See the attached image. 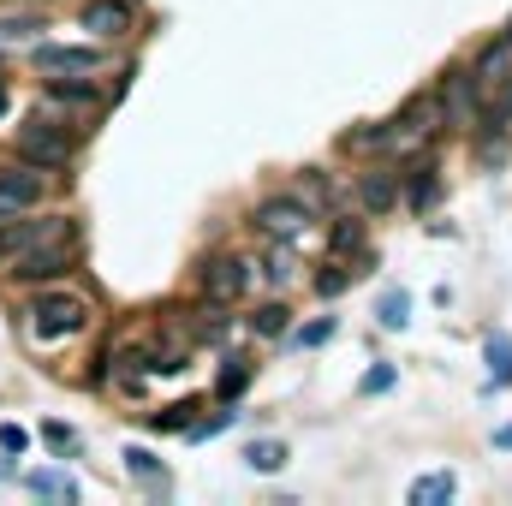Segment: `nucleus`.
<instances>
[{
	"mask_svg": "<svg viewBox=\"0 0 512 506\" xmlns=\"http://www.w3.org/2000/svg\"><path fill=\"white\" fill-rule=\"evenodd\" d=\"M0 251H6V274L12 280H54L78 256V227H72V215L24 221V227H6L0 233Z\"/></svg>",
	"mask_w": 512,
	"mask_h": 506,
	"instance_id": "obj_1",
	"label": "nucleus"
},
{
	"mask_svg": "<svg viewBox=\"0 0 512 506\" xmlns=\"http://www.w3.org/2000/svg\"><path fill=\"white\" fill-rule=\"evenodd\" d=\"M84 322H90V304H84V298H72V292H42V298H30V310H24V328H30V340H36V346L72 340Z\"/></svg>",
	"mask_w": 512,
	"mask_h": 506,
	"instance_id": "obj_2",
	"label": "nucleus"
},
{
	"mask_svg": "<svg viewBox=\"0 0 512 506\" xmlns=\"http://www.w3.org/2000/svg\"><path fill=\"white\" fill-rule=\"evenodd\" d=\"M36 72L48 84H66V78H96L102 72V54L90 42H36Z\"/></svg>",
	"mask_w": 512,
	"mask_h": 506,
	"instance_id": "obj_3",
	"label": "nucleus"
},
{
	"mask_svg": "<svg viewBox=\"0 0 512 506\" xmlns=\"http://www.w3.org/2000/svg\"><path fill=\"white\" fill-rule=\"evenodd\" d=\"M18 161H30V167H66L72 161V131L60 126V120H30V126L18 131Z\"/></svg>",
	"mask_w": 512,
	"mask_h": 506,
	"instance_id": "obj_4",
	"label": "nucleus"
},
{
	"mask_svg": "<svg viewBox=\"0 0 512 506\" xmlns=\"http://www.w3.org/2000/svg\"><path fill=\"white\" fill-rule=\"evenodd\" d=\"M251 292V256L227 251V256H209L203 262V298L209 304H239Z\"/></svg>",
	"mask_w": 512,
	"mask_h": 506,
	"instance_id": "obj_5",
	"label": "nucleus"
},
{
	"mask_svg": "<svg viewBox=\"0 0 512 506\" xmlns=\"http://www.w3.org/2000/svg\"><path fill=\"white\" fill-rule=\"evenodd\" d=\"M447 126V114H441V96H411L405 102V114L399 120H387V149H411V143H423L429 131Z\"/></svg>",
	"mask_w": 512,
	"mask_h": 506,
	"instance_id": "obj_6",
	"label": "nucleus"
},
{
	"mask_svg": "<svg viewBox=\"0 0 512 506\" xmlns=\"http://www.w3.org/2000/svg\"><path fill=\"white\" fill-rule=\"evenodd\" d=\"M310 221H316V209L304 203V197H268L262 209H256V227L268 233V239H304L310 233Z\"/></svg>",
	"mask_w": 512,
	"mask_h": 506,
	"instance_id": "obj_7",
	"label": "nucleus"
},
{
	"mask_svg": "<svg viewBox=\"0 0 512 506\" xmlns=\"http://www.w3.org/2000/svg\"><path fill=\"white\" fill-rule=\"evenodd\" d=\"M42 191H48V179H42L30 161L6 167V173H0V215H30V209L42 203Z\"/></svg>",
	"mask_w": 512,
	"mask_h": 506,
	"instance_id": "obj_8",
	"label": "nucleus"
},
{
	"mask_svg": "<svg viewBox=\"0 0 512 506\" xmlns=\"http://www.w3.org/2000/svg\"><path fill=\"white\" fill-rule=\"evenodd\" d=\"M78 24H84L90 36H108V42H120V36H131V30H137V6H131V0H84Z\"/></svg>",
	"mask_w": 512,
	"mask_h": 506,
	"instance_id": "obj_9",
	"label": "nucleus"
},
{
	"mask_svg": "<svg viewBox=\"0 0 512 506\" xmlns=\"http://www.w3.org/2000/svg\"><path fill=\"white\" fill-rule=\"evenodd\" d=\"M435 96H441V114H447V126H471V114H477V102H483V90H477V72H447Z\"/></svg>",
	"mask_w": 512,
	"mask_h": 506,
	"instance_id": "obj_10",
	"label": "nucleus"
},
{
	"mask_svg": "<svg viewBox=\"0 0 512 506\" xmlns=\"http://www.w3.org/2000/svg\"><path fill=\"white\" fill-rule=\"evenodd\" d=\"M471 72H477V90H483V96H489V90H501V84L512 78V36L489 42V48L477 54V66H471Z\"/></svg>",
	"mask_w": 512,
	"mask_h": 506,
	"instance_id": "obj_11",
	"label": "nucleus"
},
{
	"mask_svg": "<svg viewBox=\"0 0 512 506\" xmlns=\"http://www.w3.org/2000/svg\"><path fill=\"white\" fill-rule=\"evenodd\" d=\"M358 203H364L370 215H387V209L399 203V173H364V179H358Z\"/></svg>",
	"mask_w": 512,
	"mask_h": 506,
	"instance_id": "obj_12",
	"label": "nucleus"
},
{
	"mask_svg": "<svg viewBox=\"0 0 512 506\" xmlns=\"http://www.w3.org/2000/svg\"><path fill=\"white\" fill-rule=\"evenodd\" d=\"M435 197H441L435 161H411V173H405V203H411V209H429Z\"/></svg>",
	"mask_w": 512,
	"mask_h": 506,
	"instance_id": "obj_13",
	"label": "nucleus"
},
{
	"mask_svg": "<svg viewBox=\"0 0 512 506\" xmlns=\"http://www.w3.org/2000/svg\"><path fill=\"white\" fill-rule=\"evenodd\" d=\"M126 471H131V483H143L149 495H167V471H161V459H155V453L126 447Z\"/></svg>",
	"mask_w": 512,
	"mask_h": 506,
	"instance_id": "obj_14",
	"label": "nucleus"
},
{
	"mask_svg": "<svg viewBox=\"0 0 512 506\" xmlns=\"http://www.w3.org/2000/svg\"><path fill=\"white\" fill-rule=\"evenodd\" d=\"M459 495V477L453 471H429V477H417L411 483V506H441Z\"/></svg>",
	"mask_w": 512,
	"mask_h": 506,
	"instance_id": "obj_15",
	"label": "nucleus"
},
{
	"mask_svg": "<svg viewBox=\"0 0 512 506\" xmlns=\"http://www.w3.org/2000/svg\"><path fill=\"white\" fill-rule=\"evenodd\" d=\"M483 358H489V387H512V334H507V328H495V334H489Z\"/></svg>",
	"mask_w": 512,
	"mask_h": 506,
	"instance_id": "obj_16",
	"label": "nucleus"
},
{
	"mask_svg": "<svg viewBox=\"0 0 512 506\" xmlns=\"http://www.w3.org/2000/svg\"><path fill=\"white\" fill-rule=\"evenodd\" d=\"M24 483H30V495H48V501H78V483H72V477H60V471H30Z\"/></svg>",
	"mask_w": 512,
	"mask_h": 506,
	"instance_id": "obj_17",
	"label": "nucleus"
},
{
	"mask_svg": "<svg viewBox=\"0 0 512 506\" xmlns=\"http://www.w3.org/2000/svg\"><path fill=\"white\" fill-rule=\"evenodd\" d=\"M328 251H334V256L364 251V221H358V215H340V221H334V233H328Z\"/></svg>",
	"mask_w": 512,
	"mask_h": 506,
	"instance_id": "obj_18",
	"label": "nucleus"
},
{
	"mask_svg": "<svg viewBox=\"0 0 512 506\" xmlns=\"http://www.w3.org/2000/svg\"><path fill=\"white\" fill-rule=\"evenodd\" d=\"M36 30H42V18H30V12H6V18H0V48L36 42Z\"/></svg>",
	"mask_w": 512,
	"mask_h": 506,
	"instance_id": "obj_19",
	"label": "nucleus"
},
{
	"mask_svg": "<svg viewBox=\"0 0 512 506\" xmlns=\"http://www.w3.org/2000/svg\"><path fill=\"white\" fill-rule=\"evenodd\" d=\"M245 465L262 471V477L280 471V465H286V441H251V447H245Z\"/></svg>",
	"mask_w": 512,
	"mask_h": 506,
	"instance_id": "obj_20",
	"label": "nucleus"
},
{
	"mask_svg": "<svg viewBox=\"0 0 512 506\" xmlns=\"http://www.w3.org/2000/svg\"><path fill=\"white\" fill-rule=\"evenodd\" d=\"M483 126H512V78L507 84H501V90H489V96H483Z\"/></svg>",
	"mask_w": 512,
	"mask_h": 506,
	"instance_id": "obj_21",
	"label": "nucleus"
},
{
	"mask_svg": "<svg viewBox=\"0 0 512 506\" xmlns=\"http://www.w3.org/2000/svg\"><path fill=\"white\" fill-rule=\"evenodd\" d=\"M251 328L262 334V340H274V334H286V328H292V310H286V304H262V310L251 316Z\"/></svg>",
	"mask_w": 512,
	"mask_h": 506,
	"instance_id": "obj_22",
	"label": "nucleus"
},
{
	"mask_svg": "<svg viewBox=\"0 0 512 506\" xmlns=\"http://www.w3.org/2000/svg\"><path fill=\"white\" fill-rule=\"evenodd\" d=\"M352 274H358V268H346V256H334V262L316 274V292H322V298H334V292H346V286H352Z\"/></svg>",
	"mask_w": 512,
	"mask_h": 506,
	"instance_id": "obj_23",
	"label": "nucleus"
},
{
	"mask_svg": "<svg viewBox=\"0 0 512 506\" xmlns=\"http://www.w3.org/2000/svg\"><path fill=\"white\" fill-rule=\"evenodd\" d=\"M376 322H382V328H405V322H411V298H405V292H382Z\"/></svg>",
	"mask_w": 512,
	"mask_h": 506,
	"instance_id": "obj_24",
	"label": "nucleus"
},
{
	"mask_svg": "<svg viewBox=\"0 0 512 506\" xmlns=\"http://www.w3.org/2000/svg\"><path fill=\"white\" fill-rule=\"evenodd\" d=\"M251 364H245V358H227V370H221V399H239V393H245V387H251Z\"/></svg>",
	"mask_w": 512,
	"mask_h": 506,
	"instance_id": "obj_25",
	"label": "nucleus"
},
{
	"mask_svg": "<svg viewBox=\"0 0 512 506\" xmlns=\"http://www.w3.org/2000/svg\"><path fill=\"white\" fill-rule=\"evenodd\" d=\"M334 328H340V322H334V316H316V322H310V328H298V334H292V340H298V346H304V352H310V346H328V340H334Z\"/></svg>",
	"mask_w": 512,
	"mask_h": 506,
	"instance_id": "obj_26",
	"label": "nucleus"
},
{
	"mask_svg": "<svg viewBox=\"0 0 512 506\" xmlns=\"http://www.w3.org/2000/svg\"><path fill=\"white\" fill-rule=\"evenodd\" d=\"M292 268H298V262H292V251H286V245H274V251H268V268H262V274H268L274 286H286V280H292Z\"/></svg>",
	"mask_w": 512,
	"mask_h": 506,
	"instance_id": "obj_27",
	"label": "nucleus"
},
{
	"mask_svg": "<svg viewBox=\"0 0 512 506\" xmlns=\"http://www.w3.org/2000/svg\"><path fill=\"white\" fill-rule=\"evenodd\" d=\"M393 364H376V370H364V381H358V393H387V387H393Z\"/></svg>",
	"mask_w": 512,
	"mask_h": 506,
	"instance_id": "obj_28",
	"label": "nucleus"
},
{
	"mask_svg": "<svg viewBox=\"0 0 512 506\" xmlns=\"http://www.w3.org/2000/svg\"><path fill=\"white\" fill-rule=\"evenodd\" d=\"M42 441H48V447H60V453H78V435H72L66 423H42Z\"/></svg>",
	"mask_w": 512,
	"mask_h": 506,
	"instance_id": "obj_29",
	"label": "nucleus"
},
{
	"mask_svg": "<svg viewBox=\"0 0 512 506\" xmlns=\"http://www.w3.org/2000/svg\"><path fill=\"white\" fill-rule=\"evenodd\" d=\"M191 411H197V405H167L155 423H161V429H191Z\"/></svg>",
	"mask_w": 512,
	"mask_h": 506,
	"instance_id": "obj_30",
	"label": "nucleus"
},
{
	"mask_svg": "<svg viewBox=\"0 0 512 506\" xmlns=\"http://www.w3.org/2000/svg\"><path fill=\"white\" fill-rule=\"evenodd\" d=\"M0 447H6V453H24V429H18V423H6V429H0Z\"/></svg>",
	"mask_w": 512,
	"mask_h": 506,
	"instance_id": "obj_31",
	"label": "nucleus"
},
{
	"mask_svg": "<svg viewBox=\"0 0 512 506\" xmlns=\"http://www.w3.org/2000/svg\"><path fill=\"white\" fill-rule=\"evenodd\" d=\"M495 447H501V453H512V423H501V429H495Z\"/></svg>",
	"mask_w": 512,
	"mask_h": 506,
	"instance_id": "obj_32",
	"label": "nucleus"
},
{
	"mask_svg": "<svg viewBox=\"0 0 512 506\" xmlns=\"http://www.w3.org/2000/svg\"><path fill=\"white\" fill-rule=\"evenodd\" d=\"M6 108H12V96H6V84H0V114H6Z\"/></svg>",
	"mask_w": 512,
	"mask_h": 506,
	"instance_id": "obj_33",
	"label": "nucleus"
},
{
	"mask_svg": "<svg viewBox=\"0 0 512 506\" xmlns=\"http://www.w3.org/2000/svg\"><path fill=\"white\" fill-rule=\"evenodd\" d=\"M507 36H512V24H507Z\"/></svg>",
	"mask_w": 512,
	"mask_h": 506,
	"instance_id": "obj_34",
	"label": "nucleus"
}]
</instances>
